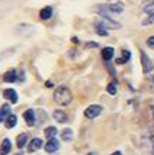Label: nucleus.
Returning <instances> with one entry per match:
<instances>
[{"label": "nucleus", "instance_id": "nucleus-22", "mask_svg": "<svg viewBox=\"0 0 154 155\" xmlns=\"http://www.w3.org/2000/svg\"><path fill=\"white\" fill-rule=\"evenodd\" d=\"M94 28H96V34L98 35H101V36H108V29L103 26V25H101L99 22H96Z\"/></svg>", "mask_w": 154, "mask_h": 155}, {"label": "nucleus", "instance_id": "nucleus-27", "mask_svg": "<svg viewBox=\"0 0 154 155\" xmlns=\"http://www.w3.org/2000/svg\"><path fill=\"white\" fill-rule=\"evenodd\" d=\"M99 44L98 42H86V48H98Z\"/></svg>", "mask_w": 154, "mask_h": 155}, {"label": "nucleus", "instance_id": "nucleus-26", "mask_svg": "<svg viewBox=\"0 0 154 155\" xmlns=\"http://www.w3.org/2000/svg\"><path fill=\"white\" fill-rule=\"evenodd\" d=\"M147 47L151 48V49H154V36H150L147 39Z\"/></svg>", "mask_w": 154, "mask_h": 155}, {"label": "nucleus", "instance_id": "nucleus-10", "mask_svg": "<svg viewBox=\"0 0 154 155\" xmlns=\"http://www.w3.org/2000/svg\"><path fill=\"white\" fill-rule=\"evenodd\" d=\"M10 149H12V142L9 138L6 139H3L2 141V145H0V155H7L10 152Z\"/></svg>", "mask_w": 154, "mask_h": 155}, {"label": "nucleus", "instance_id": "nucleus-17", "mask_svg": "<svg viewBox=\"0 0 154 155\" xmlns=\"http://www.w3.org/2000/svg\"><path fill=\"white\" fill-rule=\"evenodd\" d=\"M141 6L144 7L145 13H151V12H154V0H144L141 3Z\"/></svg>", "mask_w": 154, "mask_h": 155}, {"label": "nucleus", "instance_id": "nucleus-32", "mask_svg": "<svg viewBox=\"0 0 154 155\" xmlns=\"http://www.w3.org/2000/svg\"><path fill=\"white\" fill-rule=\"evenodd\" d=\"M153 84H154V75H153Z\"/></svg>", "mask_w": 154, "mask_h": 155}, {"label": "nucleus", "instance_id": "nucleus-23", "mask_svg": "<svg viewBox=\"0 0 154 155\" xmlns=\"http://www.w3.org/2000/svg\"><path fill=\"white\" fill-rule=\"evenodd\" d=\"M106 91L111 96H115L116 93H118V86H116V83H115V81H114V83H109V84H108Z\"/></svg>", "mask_w": 154, "mask_h": 155}, {"label": "nucleus", "instance_id": "nucleus-30", "mask_svg": "<svg viewBox=\"0 0 154 155\" xmlns=\"http://www.w3.org/2000/svg\"><path fill=\"white\" fill-rule=\"evenodd\" d=\"M87 155H98V154H96V152H89Z\"/></svg>", "mask_w": 154, "mask_h": 155}, {"label": "nucleus", "instance_id": "nucleus-13", "mask_svg": "<svg viewBox=\"0 0 154 155\" xmlns=\"http://www.w3.org/2000/svg\"><path fill=\"white\" fill-rule=\"evenodd\" d=\"M53 116H54V119L58 122V123H66V122L68 120V116H67V113H66L64 110H55Z\"/></svg>", "mask_w": 154, "mask_h": 155}, {"label": "nucleus", "instance_id": "nucleus-12", "mask_svg": "<svg viewBox=\"0 0 154 155\" xmlns=\"http://www.w3.org/2000/svg\"><path fill=\"white\" fill-rule=\"evenodd\" d=\"M115 55V49L112 47H105L102 49V58L103 61H111Z\"/></svg>", "mask_w": 154, "mask_h": 155}, {"label": "nucleus", "instance_id": "nucleus-20", "mask_svg": "<svg viewBox=\"0 0 154 155\" xmlns=\"http://www.w3.org/2000/svg\"><path fill=\"white\" fill-rule=\"evenodd\" d=\"M129 58H131V52L127 51V49H124V51H122V57L116 60V64H125V62L129 61Z\"/></svg>", "mask_w": 154, "mask_h": 155}, {"label": "nucleus", "instance_id": "nucleus-2", "mask_svg": "<svg viewBox=\"0 0 154 155\" xmlns=\"http://www.w3.org/2000/svg\"><path fill=\"white\" fill-rule=\"evenodd\" d=\"M94 9L101 16H109L112 13H122L125 9V5L122 2H116V3H109V5H98Z\"/></svg>", "mask_w": 154, "mask_h": 155}, {"label": "nucleus", "instance_id": "nucleus-6", "mask_svg": "<svg viewBox=\"0 0 154 155\" xmlns=\"http://www.w3.org/2000/svg\"><path fill=\"white\" fill-rule=\"evenodd\" d=\"M58 148H60V142H58V139L54 136V138H50L48 139V142L45 143V151L47 152H50V154H53V152H57L58 151Z\"/></svg>", "mask_w": 154, "mask_h": 155}, {"label": "nucleus", "instance_id": "nucleus-25", "mask_svg": "<svg viewBox=\"0 0 154 155\" xmlns=\"http://www.w3.org/2000/svg\"><path fill=\"white\" fill-rule=\"evenodd\" d=\"M106 68H108V71L111 73V75H112V77H115V75H116V71L114 70V67H112L111 64H108V61H106Z\"/></svg>", "mask_w": 154, "mask_h": 155}, {"label": "nucleus", "instance_id": "nucleus-16", "mask_svg": "<svg viewBox=\"0 0 154 155\" xmlns=\"http://www.w3.org/2000/svg\"><path fill=\"white\" fill-rule=\"evenodd\" d=\"M16 122H18V117H16V115H13V113H10V115L7 116V119L5 120V126H6L7 129H12L16 126Z\"/></svg>", "mask_w": 154, "mask_h": 155}, {"label": "nucleus", "instance_id": "nucleus-8", "mask_svg": "<svg viewBox=\"0 0 154 155\" xmlns=\"http://www.w3.org/2000/svg\"><path fill=\"white\" fill-rule=\"evenodd\" d=\"M3 97H5L7 101L13 103V104L18 103V100H19L18 93H16V90H13V88H6V90H3Z\"/></svg>", "mask_w": 154, "mask_h": 155}, {"label": "nucleus", "instance_id": "nucleus-28", "mask_svg": "<svg viewBox=\"0 0 154 155\" xmlns=\"http://www.w3.org/2000/svg\"><path fill=\"white\" fill-rule=\"evenodd\" d=\"M111 155H122V154H121L119 151H115V152H112V154H111Z\"/></svg>", "mask_w": 154, "mask_h": 155}, {"label": "nucleus", "instance_id": "nucleus-4", "mask_svg": "<svg viewBox=\"0 0 154 155\" xmlns=\"http://www.w3.org/2000/svg\"><path fill=\"white\" fill-rule=\"evenodd\" d=\"M99 23L103 25L106 29H119L121 23H118L116 20L111 19V16H102V19L99 20Z\"/></svg>", "mask_w": 154, "mask_h": 155}, {"label": "nucleus", "instance_id": "nucleus-31", "mask_svg": "<svg viewBox=\"0 0 154 155\" xmlns=\"http://www.w3.org/2000/svg\"><path fill=\"white\" fill-rule=\"evenodd\" d=\"M15 155H23V154H22V152H18V154H15Z\"/></svg>", "mask_w": 154, "mask_h": 155}, {"label": "nucleus", "instance_id": "nucleus-19", "mask_svg": "<svg viewBox=\"0 0 154 155\" xmlns=\"http://www.w3.org/2000/svg\"><path fill=\"white\" fill-rule=\"evenodd\" d=\"M61 139L66 142H70L71 139H73V130L70 128H66L63 132H61Z\"/></svg>", "mask_w": 154, "mask_h": 155}, {"label": "nucleus", "instance_id": "nucleus-1", "mask_svg": "<svg viewBox=\"0 0 154 155\" xmlns=\"http://www.w3.org/2000/svg\"><path fill=\"white\" fill-rule=\"evenodd\" d=\"M53 97L60 106H68L71 103V100H73V93H71V90L68 87L60 86V87L55 88Z\"/></svg>", "mask_w": 154, "mask_h": 155}, {"label": "nucleus", "instance_id": "nucleus-14", "mask_svg": "<svg viewBox=\"0 0 154 155\" xmlns=\"http://www.w3.org/2000/svg\"><path fill=\"white\" fill-rule=\"evenodd\" d=\"M10 104L9 103H5L2 107H0V122H5L7 119V116L10 115Z\"/></svg>", "mask_w": 154, "mask_h": 155}, {"label": "nucleus", "instance_id": "nucleus-3", "mask_svg": "<svg viewBox=\"0 0 154 155\" xmlns=\"http://www.w3.org/2000/svg\"><path fill=\"white\" fill-rule=\"evenodd\" d=\"M102 112H103V107H102L101 104H90L84 110V116H86L87 119H94V117H98V116L101 115Z\"/></svg>", "mask_w": 154, "mask_h": 155}, {"label": "nucleus", "instance_id": "nucleus-24", "mask_svg": "<svg viewBox=\"0 0 154 155\" xmlns=\"http://www.w3.org/2000/svg\"><path fill=\"white\" fill-rule=\"evenodd\" d=\"M154 23V12H151V13H147V18L142 20V26H148V25H153Z\"/></svg>", "mask_w": 154, "mask_h": 155}, {"label": "nucleus", "instance_id": "nucleus-18", "mask_svg": "<svg viewBox=\"0 0 154 155\" xmlns=\"http://www.w3.org/2000/svg\"><path fill=\"white\" fill-rule=\"evenodd\" d=\"M26 142H28V135L26 134H20V135H18V139H16V147L22 149L26 145Z\"/></svg>", "mask_w": 154, "mask_h": 155}, {"label": "nucleus", "instance_id": "nucleus-7", "mask_svg": "<svg viewBox=\"0 0 154 155\" xmlns=\"http://www.w3.org/2000/svg\"><path fill=\"white\" fill-rule=\"evenodd\" d=\"M23 119H25L28 126H34L35 122H36V113H35L34 109H28V110H25Z\"/></svg>", "mask_w": 154, "mask_h": 155}, {"label": "nucleus", "instance_id": "nucleus-29", "mask_svg": "<svg viewBox=\"0 0 154 155\" xmlns=\"http://www.w3.org/2000/svg\"><path fill=\"white\" fill-rule=\"evenodd\" d=\"M151 155H154V136H153V152H151Z\"/></svg>", "mask_w": 154, "mask_h": 155}, {"label": "nucleus", "instance_id": "nucleus-21", "mask_svg": "<svg viewBox=\"0 0 154 155\" xmlns=\"http://www.w3.org/2000/svg\"><path fill=\"white\" fill-rule=\"evenodd\" d=\"M44 135H45V138H54V136H57V128L55 126H48V128H45V130H44Z\"/></svg>", "mask_w": 154, "mask_h": 155}, {"label": "nucleus", "instance_id": "nucleus-9", "mask_svg": "<svg viewBox=\"0 0 154 155\" xmlns=\"http://www.w3.org/2000/svg\"><path fill=\"white\" fill-rule=\"evenodd\" d=\"M3 81L5 83H15V81H18V73H16V70H9L5 73L3 75Z\"/></svg>", "mask_w": 154, "mask_h": 155}, {"label": "nucleus", "instance_id": "nucleus-11", "mask_svg": "<svg viewBox=\"0 0 154 155\" xmlns=\"http://www.w3.org/2000/svg\"><path fill=\"white\" fill-rule=\"evenodd\" d=\"M39 148H42V139H39V138H34L28 145V151L29 152H35Z\"/></svg>", "mask_w": 154, "mask_h": 155}, {"label": "nucleus", "instance_id": "nucleus-15", "mask_svg": "<svg viewBox=\"0 0 154 155\" xmlns=\"http://www.w3.org/2000/svg\"><path fill=\"white\" fill-rule=\"evenodd\" d=\"M51 16H53V7H51V6H45V7H42V9H41L39 18L42 20L51 19Z\"/></svg>", "mask_w": 154, "mask_h": 155}, {"label": "nucleus", "instance_id": "nucleus-5", "mask_svg": "<svg viewBox=\"0 0 154 155\" xmlns=\"http://www.w3.org/2000/svg\"><path fill=\"white\" fill-rule=\"evenodd\" d=\"M141 65H142L144 74H148L153 70V62H151V60L148 58V55L144 51H141Z\"/></svg>", "mask_w": 154, "mask_h": 155}]
</instances>
